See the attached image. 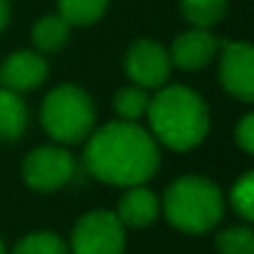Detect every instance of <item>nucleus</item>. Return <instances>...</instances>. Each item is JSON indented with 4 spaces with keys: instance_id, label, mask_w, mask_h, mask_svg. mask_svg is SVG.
<instances>
[{
    "instance_id": "nucleus-21",
    "label": "nucleus",
    "mask_w": 254,
    "mask_h": 254,
    "mask_svg": "<svg viewBox=\"0 0 254 254\" xmlns=\"http://www.w3.org/2000/svg\"><path fill=\"white\" fill-rule=\"evenodd\" d=\"M10 20V0H0V33Z\"/></svg>"
},
{
    "instance_id": "nucleus-13",
    "label": "nucleus",
    "mask_w": 254,
    "mask_h": 254,
    "mask_svg": "<svg viewBox=\"0 0 254 254\" xmlns=\"http://www.w3.org/2000/svg\"><path fill=\"white\" fill-rule=\"evenodd\" d=\"M70 28L72 25L67 20H63L60 15H45L33 25V43L43 53L60 50L70 38Z\"/></svg>"
},
{
    "instance_id": "nucleus-22",
    "label": "nucleus",
    "mask_w": 254,
    "mask_h": 254,
    "mask_svg": "<svg viewBox=\"0 0 254 254\" xmlns=\"http://www.w3.org/2000/svg\"><path fill=\"white\" fill-rule=\"evenodd\" d=\"M0 254H5V244H3V239H0Z\"/></svg>"
},
{
    "instance_id": "nucleus-19",
    "label": "nucleus",
    "mask_w": 254,
    "mask_h": 254,
    "mask_svg": "<svg viewBox=\"0 0 254 254\" xmlns=\"http://www.w3.org/2000/svg\"><path fill=\"white\" fill-rule=\"evenodd\" d=\"M229 202H232L234 212H237L244 222H252V219H254V175H252V172L242 175V177L234 182V187H232V192H229Z\"/></svg>"
},
{
    "instance_id": "nucleus-15",
    "label": "nucleus",
    "mask_w": 254,
    "mask_h": 254,
    "mask_svg": "<svg viewBox=\"0 0 254 254\" xmlns=\"http://www.w3.org/2000/svg\"><path fill=\"white\" fill-rule=\"evenodd\" d=\"M182 15L194 28H212L227 13V0H180Z\"/></svg>"
},
{
    "instance_id": "nucleus-11",
    "label": "nucleus",
    "mask_w": 254,
    "mask_h": 254,
    "mask_svg": "<svg viewBox=\"0 0 254 254\" xmlns=\"http://www.w3.org/2000/svg\"><path fill=\"white\" fill-rule=\"evenodd\" d=\"M160 214V199L152 190L135 185L127 187V192L122 194L120 204H117V219L122 222V227H150Z\"/></svg>"
},
{
    "instance_id": "nucleus-4",
    "label": "nucleus",
    "mask_w": 254,
    "mask_h": 254,
    "mask_svg": "<svg viewBox=\"0 0 254 254\" xmlns=\"http://www.w3.org/2000/svg\"><path fill=\"white\" fill-rule=\"evenodd\" d=\"M45 132L60 145H75L90 137L95 127V105L77 85H60L48 92L40 107Z\"/></svg>"
},
{
    "instance_id": "nucleus-10",
    "label": "nucleus",
    "mask_w": 254,
    "mask_h": 254,
    "mask_svg": "<svg viewBox=\"0 0 254 254\" xmlns=\"http://www.w3.org/2000/svg\"><path fill=\"white\" fill-rule=\"evenodd\" d=\"M217 53V38L204 28H192L175 38L170 48V63L182 70H199L204 67Z\"/></svg>"
},
{
    "instance_id": "nucleus-3",
    "label": "nucleus",
    "mask_w": 254,
    "mask_h": 254,
    "mask_svg": "<svg viewBox=\"0 0 254 254\" xmlns=\"http://www.w3.org/2000/svg\"><path fill=\"white\" fill-rule=\"evenodd\" d=\"M162 212L175 229L187 234H204L222 222L224 197L212 180L185 175L167 187L162 197Z\"/></svg>"
},
{
    "instance_id": "nucleus-2",
    "label": "nucleus",
    "mask_w": 254,
    "mask_h": 254,
    "mask_svg": "<svg viewBox=\"0 0 254 254\" xmlns=\"http://www.w3.org/2000/svg\"><path fill=\"white\" fill-rule=\"evenodd\" d=\"M145 117L152 135L177 152L197 147L209 130V112L204 100L185 85H170L150 97Z\"/></svg>"
},
{
    "instance_id": "nucleus-6",
    "label": "nucleus",
    "mask_w": 254,
    "mask_h": 254,
    "mask_svg": "<svg viewBox=\"0 0 254 254\" xmlns=\"http://www.w3.org/2000/svg\"><path fill=\"white\" fill-rule=\"evenodd\" d=\"M75 175V160L67 150L45 145L33 150L23 162V177L30 190L38 192H53L65 187Z\"/></svg>"
},
{
    "instance_id": "nucleus-8",
    "label": "nucleus",
    "mask_w": 254,
    "mask_h": 254,
    "mask_svg": "<svg viewBox=\"0 0 254 254\" xmlns=\"http://www.w3.org/2000/svg\"><path fill=\"white\" fill-rule=\"evenodd\" d=\"M222 87L242 102L254 100V48L249 43H227L219 60Z\"/></svg>"
},
{
    "instance_id": "nucleus-18",
    "label": "nucleus",
    "mask_w": 254,
    "mask_h": 254,
    "mask_svg": "<svg viewBox=\"0 0 254 254\" xmlns=\"http://www.w3.org/2000/svg\"><path fill=\"white\" fill-rule=\"evenodd\" d=\"M219 254H254V232L247 224L227 227L214 237Z\"/></svg>"
},
{
    "instance_id": "nucleus-5",
    "label": "nucleus",
    "mask_w": 254,
    "mask_h": 254,
    "mask_svg": "<svg viewBox=\"0 0 254 254\" xmlns=\"http://www.w3.org/2000/svg\"><path fill=\"white\" fill-rule=\"evenodd\" d=\"M125 227L115 212L95 209L82 214L70 237L72 254H122L125 252Z\"/></svg>"
},
{
    "instance_id": "nucleus-20",
    "label": "nucleus",
    "mask_w": 254,
    "mask_h": 254,
    "mask_svg": "<svg viewBox=\"0 0 254 254\" xmlns=\"http://www.w3.org/2000/svg\"><path fill=\"white\" fill-rule=\"evenodd\" d=\"M234 137H237V145L244 150V152H254V115H244L234 130Z\"/></svg>"
},
{
    "instance_id": "nucleus-12",
    "label": "nucleus",
    "mask_w": 254,
    "mask_h": 254,
    "mask_svg": "<svg viewBox=\"0 0 254 254\" xmlns=\"http://www.w3.org/2000/svg\"><path fill=\"white\" fill-rule=\"evenodd\" d=\"M28 105L18 92L0 87V140H18L28 130Z\"/></svg>"
},
{
    "instance_id": "nucleus-14",
    "label": "nucleus",
    "mask_w": 254,
    "mask_h": 254,
    "mask_svg": "<svg viewBox=\"0 0 254 254\" xmlns=\"http://www.w3.org/2000/svg\"><path fill=\"white\" fill-rule=\"evenodd\" d=\"M110 5V0H58V8H60V18L67 20L70 25H92L97 23L105 10Z\"/></svg>"
},
{
    "instance_id": "nucleus-16",
    "label": "nucleus",
    "mask_w": 254,
    "mask_h": 254,
    "mask_svg": "<svg viewBox=\"0 0 254 254\" xmlns=\"http://www.w3.org/2000/svg\"><path fill=\"white\" fill-rule=\"evenodd\" d=\"M117 115L125 120V122H135L140 117L147 115V107H150V95L145 87L140 85H127V87H120L115 92V100H112Z\"/></svg>"
},
{
    "instance_id": "nucleus-9",
    "label": "nucleus",
    "mask_w": 254,
    "mask_h": 254,
    "mask_svg": "<svg viewBox=\"0 0 254 254\" xmlns=\"http://www.w3.org/2000/svg\"><path fill=\"white\" fill-rule=\"evenodd\" d=\"M50 67H48V60L38 53H30V50H20V53H13L5 58L3 67H0V85L10 92H28V90H35L45 82Z\"/></svg>"
},
{
    "instance_id": "nucleus-17",
    "label": "nucleus",
    "mask_w": 254,
    "mask_h": 254,
    "mask_svg": "<svg viewBox=\"0 0 254 254\" xmlns=\"http://www.w3.org/2000/svg\"><path fill=\"white\" fill-rule=\"evenodd\" d=\"M13 254H70V247L55 232H33L13 247Z\"/></svg>"
},
{
    "instance_id": "nucleus-7",
    "label": "nucleus",
    "mask_w": 254,
    "mask_h": 254,
    "mask_svg": "<svg viewBox=\"0 0 254 254\" xmlns=\"http://www.w3.org/2000/svg\"><path fill=\"white\" fill-rule=\"evenodd\" d=\"M170 53L155 43V40H137L130 45L125 55V70H127V77L132 80V85H140L145 90L150 87H162L170 77Z\"/></svg>"
},
{
    "instance_id": "nucleus-1",
    "label": "nucleus",
    "mask_w": 254,
    "mask_h": 254,
    "mask_svg": "<svg viewBox=\"0 0 254 254\" xmlns=\"http://www.w3.org/2000/svg\"><path fill=\"white\" fill-rule=\"evenodd\" d=\"M82 160L95 180L117 187H135L145 185L157 172L160 150L155 137L137 122L117 120L90 135Z\"/></svg>"
}]
</instances>
